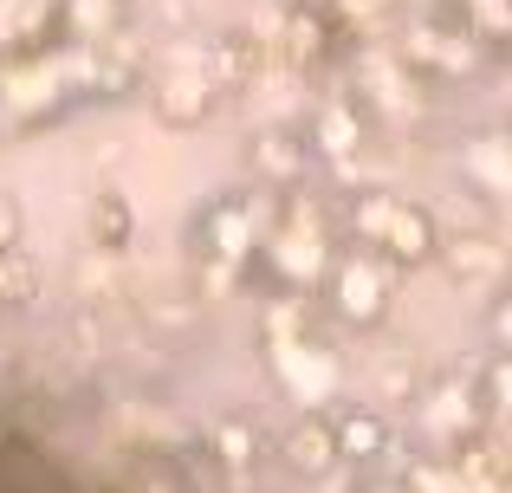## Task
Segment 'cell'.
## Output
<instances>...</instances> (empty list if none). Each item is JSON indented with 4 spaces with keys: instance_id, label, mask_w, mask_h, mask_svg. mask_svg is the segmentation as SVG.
I'll use <instances>...</instances> for the list:
<instances>
[{
    "instance_id": "6da1fadb",
    "label": "cell",
    "mask_w": 512,
    "mask_h": 493,
    "mask_svg": "<svg viewBox=\"0 0 512 493\" xmlns=\"http://www.w3.org/2000/svg\"><path fill=\"white\" fill-rule=\"evenodd\" d=\"M344 221L350 234L363 241V253H376L383 266H422L441 253V234H435V215L402 195H350L344 202Z\"/></svg>"
},
{
    "instance_id": "7a4b0ae2",
    "label": "cell",
    "mask_w": 512,
    "mask_h": 493,
    "mask_svg": "<svg viewBox=\"0 0 512 493\" xmlns=\"http://www.w3.org/2000/svg\"><path fill=\"white\" fill-rule=\"evenodd\" d=\"M266 357H273V377L286 383V396H299V403H331L338 396V357L305 338L299 299H273V312H266Z\"/></svg>"
},
{
    "instance_id": "3957f363",
    "label": "cell",
    "mask_w": 512,
    "mask_h": 493,
    "mask_svg": "<svg viewBox=\"0 0 512 493\" xmlns=\"http://www.w3.org/2000/svg\"><path fill=\"white\" fill-rule=\"evenodd\" d=\"M389 299H396V266H383L363 247H350V253L331 260V305H338V318L376 325V318L389 312Z\"/></svg>"
},
{
    "instance_id": "277c9868",
    "label": "cell",
    "mask_w": 512,
    "mask_h": 493,
    "mask_svg": "<svg viewBox=\"0 0 512 493\" xmlns=\"http://www.w3.org/2000/svg\"><path fill=\"white\" fill-rule=\"evenodd\" d=\"M396 59L409 65L415 78H461V72H474L480 39L448 13V20H422V26H409V33L396 39Z\"/></svg>"
},
{
    "instance_id": "5b68a950",
    "label": "cell",
    "mask_w": 512,
    "mask_h": 493,
    "mask_svg": "<svg viewBox=\"0 0 512 493\" xmlns=\"http://www.w3.org/2000/svg\"><path fill=\"white\" fill-rule=\"evenodd\" d=\"M214 98H221V91L208 85V72H201V52H169L163 72L150 78V104H156V117H163L169 130H195L201 117L214 111Z\"/></svg>"
},
{
    "instance_id": "8992f818",
    "label": "cell",
    "mask_w": 512,
    "mask_h": 493,
    "mask_svg": "<svg viewBox=\"0 0 512 493\" xmlns=\"http://www.w3.org/2000/svg\"><path fill=\"white\" fill-rule=\"evenodd\" d=\"M279 59L292 65V72H312V65H325L331 52V13L312 7V0H286L279 7Z\"/></svg>"
},
{
    "instance_id": "52a82bcc",
    "label": "cell",
    "mask_w": 512,
    "mask_h": 493,
    "mask_svg": "<svg viewBox=\"0 0 512 493\" xmlns=\"http://www.w3.org/2000/svg\"><path fill=\"white\" fill-rule=\"evenodd\" d=\"M201 72H208L214 91H253L266 72V39L253 33H214L208 52H201Z\"/></svg>"
},
{
    "instance_id": "ba28073f",
    "label": "cell",
    "mask_w": 512,
    "mask_h": 493,
    "mask_svg": "<svg viewBox=\"0 0 512 493\" xmlns=\"http://www.w3.org/2000/svg\"><path fill=\"white\" fill-rule=\"evenodd\" d=\"M273 260H279V273H286L292 286L331 266V260H325V221H318L312 202H292V208H286V234L273 241Z\"/></svg>"
},
{
    "instance_id": "9c48e42d",
    "label": "cell",
    "mask_w": 512,
    "mask_h": 493,
    "mask_svg": "<svg viewBox=\"0 0 512 493\" xmlns=\"http://www.w3.org/2000/svg\"><path fill=\"white\" fill-rule=\"evenodd\" d=\"M201 253L221 260V273H234V266L253 253V208H247V195H221V202L201 215Z\"/></svg>"
},
{
    "instance_id": "30bf717a",
    "label": "cell",
    "mask_w": 512,
    "mask_h": 493,
    "mask_svg": "<svg viewBox=\"0 0 512 493\" xmlns=\"http://www.w3.org/2000/svg\"><path fill=\"white\" fill-rule=\"evenodd\" d=\"M357 85L370 91L383 111H415V104H422V78L396 59V46H363L357 52Z\"/></svg>"
},
{
    "instance_id": "8fae6325",
    "label": "cell",
    "mask_w": 512,
    "mask_h": 493,
    "mask_svg": "<svg viewBox=\"0 0 512 493\" xmlns=\"http://www.w3.org/2000/svg\"><path fill=\"white\" fill-rule=\"evenodd\" d=\"M422 422H428V435H435V442H467V435H480V403H474V390H467V383H441L435 396H428V409H422Z\"/></svg>"
},
{
    "instance_id": "7c38bea8",
    "label": "cell",
    "mask_w": 512,
    "mask_h": 493,
    "mask_svg": "<svg viewBox=\"0 0 512 493\" xmlns=\"http://www.w3.org/2000/svg\"><path fill=\"white\" fill-rule=\"evenodd\" d=\"M325 429H331V448H338L344 461H376V455L389 448V422L376 416V409H357V403L338 409Z\"/></svg>"
},
{
    "instance_id": "4fadbf2b",
    "label": "cell",
    "mask_w": 512,
    "mask_h": 493,
    "mask_svg": "<svg viewBox=\"0 0 512 493\" xmlns=\"http://www.w3.org/2000/svg\"><path fill=\"white\" fill-rule=\"evenodd\" d=\"M363 143V111H357V98H325L318 104V117H312V137H305V150H318V156H350Z\"/></svg>"
},
{
    "instance_id": "5bb4252c",
    "label": "cell",
    "mask_w": 512,
    "mask_h": 493,
    "mask_svg": "<svg viewBox=\"0 0 512 493\" xmlns=\"http://www.w3.org/2000/svg\"><path fill=\"white\" fill-rule=\"evenodd\" d=\"M305 137H292V130H260L253 137V169H260L266 182H279V189H292V182H305Z\"/></svg>"
},
{
    "instance_id": "9a60e30c",
    "label": "cell",
    "mask_w": 512,
    "mask_h": 493,
    "mask_svg": "<svg viewBox=\"0 0 512 493\" xmlns=\"http://www.w3.org/2000/svg\"><path fill=\"white\" fill-rule=\"evenodd\" d=\"M331 461H338V448H331L325 416H305L299 429L286 435V468L305 474V481H318V474H331Z\"/></svg>"
},
{
    "instance_id": "2e32d148",
    "label": "cell",
    "mask_w": 512,
    "mask_h": 493,
    "mask_svg": "<svg viewBox=\"0 0 512 493\" xmlns=\"http://www.w3.org/2000/svg\"><path fill=\"white\" fill-rule=\"evenodd\" d=\"M461 176L474 182L480 195H506L512 189V169H506V143L500 137H474L461 150Z\"/></svg>"
},
{
    "instance_id": "e0dca14e",
    "label": "cell",
    "mask_w": 512,
    "mask_h": 493,
    "mask_svg": "<svg viewBox=\"0 0 512 493\" xmlns=\"http://www.w3.org/2000/svg\"><path fill=\"white\" fill-rule=\"evenodd\" d=\"M448 273L461 286H493L500 279V247L487 234H461V241H448Z\"/></svg>"
},
{
    "instance_id": "ac0fdd59",
    "label": "cell",
    "mask_w": 512,
    "mask_h": 493,
    "mask_svg": "<svg viewBox=\"0 0 512 493\" xmlns=\"http://www.w3.org/2000/svg\"><path fill=\"white\" fill-rule=\"evenodd\" d=\"M39 299V260L26 247H7L0 253V305L7 312H20V305Z\"/></svg>"
},
{
    "instance_id": "d6986e66",
    "label": "cell",
    "mask_w": 512,
    "mask_h": 493,
    "mask_svg": "<svg viewBox=\"0 0 512 493\" xmlns=\"http://www.w3.org/2000/svg\"><path fill=\"white\" fill-rule=\"evenodd\" d=\"M409 493H500V487H480V481H467L448 455H428V461L409 468Z\"/></svg>"
},
{
    "instance_id": "ffe728a7",
    "label": "cell",
    "mask_w": 512,
    "mask_h": 493,
    "mask_svg": "<svg viewBox=\"0 0 512 493\" xmlns=\"http://www.w3.org/2000/svg\"><path fill=\"white\" fill-rule=\"evenodd\" d=\"M253 448H260V429H253L247 416H227L221 429H214V455H221L227 474H247L253 468Z\"/></svg>"
},
{
    "instance_id": "44dd1931",
    "label": "cell",
    "mask_w": 512,
    "mask_h": 493,
    "mask_svg": "<svg viewBox=\"0 0 512 493\" xmlns=\"http://www.w3.org/2000/svg\"><path fill=\"white\" fill-rule=\"evenodd\" d=\"M331 13H338L344 26H357V39H370V46H376V33L396 20V0H331Z\"/></svg>"
},
{
    "instance_id": "7402d4cb",
    "label": "cell",
    "mask_w": 512,
    "mask_h": 493,
    "mask_svg": "<svg viewBox=\"0 0 512 493\" xmlns=\"http://www.w3.org/2000/svg\"><path fill=\"white\" fill-rule=\"evenodd\" d=\"M91 241L111 247V253L130 241V202L124 195H98V208H91Z\"/></svg>"
},
{
    "instance_id": "603a6c76",
    "label": "cell",
    "mask_w": 512,
    "mask_h": 493,
    "mask_svg": "<svg viewBox=\"0 0 512 493\" xmlns=\"http://www.w3.org/2000/svg\"><path fill=\"white\" fill-rule=\"evenodd\" d=\"M474 403H480V416H500V409H506V357H493V364H487Z\"/></svg>"
},
{
    "instance_id": "cb8c5ba5",
    "label": "cell",
    "mask_w": 512,
    "mask_h": 493,
    "mask_svg": "<svg viewBox=\"0 0 512 493\" xmlns=\"http://www.w3.org/2000/svg\"><path fill=\"white\" fill-rule=\"evenodd\" d=\"M7 247H20V202L0 189V253H7Z\"/></svg>"
}]
</instances>
